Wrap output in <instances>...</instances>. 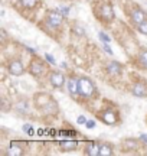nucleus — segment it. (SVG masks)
<instances>
[{
	"instance_id": "obj_22",
	"label": "nucleus",
	"mask_w": 147,
	"mask_h": 156,
	"mask_svg": "<svg viewBox=\"0 0 147 156\" xmlns=\"http://www.w3.org/2000/svg\"><path fill=\"white\" fill-rule=\"evenodd\" d=\"M136 29L140 32L142 35H146L147 36V20H144L143 23H140V25H137L136 26Z\"/></svg>"
},
{
	"instance_id": "obj_1",
	"label": "nucleus",
	"mask_w": 147,
	"mask_h": 156,
	"mask_svg": "<svg viewBox=\"0 0 147 156\" xmlns=\"http://www.w3.org/2000/svg\"><path fill=\"white\" fill-rule=\"evenodd\" d=\"M33 106L36 110H39L43 114H51L55 116L59 113V107L55 98L48 93H36L33 95Z\"/></svg>"
},
{
	"instance_id": "obj_9",
	"label": "nucleus",
	"mask_w": 147,
	"mask_h": 156,
	"mask_svg": "<svg viewBox=\"0 0 147 156\" xmlns=\"http://www.w3.org/2000/svg\"><path fill=\"white\" fill-rule=\"evenodd\" d=\"M46 78H48V83L56 90H62L65 87L67 81H68L67 77L63 75V73L58 71V69H49L48 74H46Z\"/></svg>"
},
{
	"instance_id": "obj_25",
	"label": "nucleus",
	"mask_w": 147,
	"mask_h": 156,
	"mask_svg": "<svg viewBox=\"0 0 147 156\" xmlns=\"http://www.w3.org/2000/svg\"><path fill=\"white\" fill-rule=\"evenodd\" d=\"M102 49L105 51V52H108L110 55H113V51L110 49V46H108V44H107V42H105V44H102Z\"/></svg>"
},
{
	"instance_id": "obj_3",
	"label": "nucleus",
	"mask_w": 147,
	"mask_h": 156,
	"mask_svg": "<svg viewBox=\"0 0 147 156\" xmlns=\"http://www.w3.org/2000/svg\"><path fill=\"white\" fill-rule=\"evenodd\" d=\"M94 15L101 23H111L115 20V12L110 2H98L94 6Z\"/></svg>"
},
{
	"instance_id": "obj_18",
	"label": "nucleus",
	"mask_w": 147,
	"mask_h": 156,
	"mask_svg": "<svg viewBox=\"0 0 147 156\" xmlns=\"http://www.w3.org/2000/svg\"><path fill=\"white\" fill-rule=\"evenodd\" d=\"M59 147L62 152H72L78 147V142L77 140H62V142H59Z\"/></svg>"
},
{
	"instance_id": "obj_24",
	"label": "nucleus",
	"mask_w": 147,
	"mask_h": 156,
	"mask_svg": "<svg viewBox=\"0 0 147 156\" xmlns=\"http://www.w3.org/2000/svg\"><path fill=\"white\" fill-rule=\"evenodd\" d=\"M85 126H87L88 129H94V127H95V122H94V120H87Z\"/></svg>"
},
{
	"instance_id": "obj_13",
	"label": "nucleus",
	"mask_w": 147,
	"mask_h": 156,
	"mask_svg": "<svg viewBox=\"0 0 147 156\" xmlns=\"http://www.w3.org/2000/svg\"><path fill=\"white\" fill-rule=\"evenodd\" d=\"M121 147H123V152H136L140 149V143L134 137H128V139H123Z\"/></svg>"
},
{
	"instance_id": "obj_4",
	"label": "nucleus",
	"mask_w": 147,
	"mask_h": 156,
	"mask_svg": "<svg viewBox=\"0 0 147 156\" xmlns=\"http://www.w3.org/2000/svg\"><path fill=\"white\" fill-rule=\"evenodd\" d=\"M65 22V16L62 15L61 9H51V10L46 12L45 17H43V23L46 25V28L49 30L58 32L61 30Z\"/></svg>"
},
{
	"instance_id": "obj_7",
	"label": "nucleus",
	"mask_w": 147,
	"mask_h": 156,
	"mask_svg": "<svg viewBox=\"0 0 147 156\" xmlns=\"http://www.w3.org/2000/svg\"><path fill=\"white\" fill-rule=\"evenodd\" d=\"M125 15L128 17L130 23L134 25V26H137V25L143 23L144 20H147V12L143 10L142 7L137 5H131L128 7L125 6Z\"/></svg>"
},
{
	"instance_id": "obj_28",
	"label": "nucleus",
	"mask_w": 147,
	"mask_h": 156,
	"mask_svg": "<svg viewBox=\"0 0 147 156\" xmlns=\"http://www.w3.org/2000/svg\"><path fill=\"white\" fill-rule=\"evenodd\" d=\"M140 140H143V142L147 143V134H142V136H140Z\"/></svg>"
},
{
	"instance_id": "obj_15",
	"label": "nucleus",
	"mask_w": 147,
	"mask_h": 156,
	"mask_svg": "<svg viewBox=\"0 0 147 156\" xmlns=\"http://www.w3.org/2000/svg\"><path fill=\"white\" fill-rule=\"evenodd\" d=\"M136 62L142 69L147 71V48H140V49L137 51Z\"/></svg>"
},
{
	"instance_id": "obj_23",
	"label": "nucleus",
	"mask_w": 147,
	"mask_h": 156,
	"mask_svg": "<svg viewBox=\"0 0 147 156\" xmlns=\"http://www.w3.org/2000/svg\"><path fill=\"white\" fill-rule=\"evenodd\" d=\"M100 39H101L102 42H110V41H111V39H110V36H107V35L104 34V32H100Z\"/></svg>"
},
{
	"instance_id": "obj_27",
	"label": "nucleus",
	"mask_w": 147,
	"mask_h": 156,
	"mask_svg": "<svg viewBox=\"0 0 147 156\" xmlns=\"http://www.w3.org/2000/svg\"><path fill=\"white\" fill-rule=\"evenodd\" d=\"M45 58H46V61H49V62H51V64H55V59H53V58H52V56L49 55V54H46V56H45Z\"/></svg>"
},
{
	"instance_id": "obj_17",
	"label": "nucleus",
	"mask_w": 147,
	"mask_h": 156,
	"mask_svg": "<svg viewBox=\"0 0 147 156\" xmlns=\"http://www.w3.org/2000/svg\"><path fill=\"white\" fill-rule=\"evenodd\" d=\"M67 88H68V93L71 97L77 98L78 95V85H77V77H69L68 81H67Z\"/></svg>"
},
{
	"instance_id": "obj_5",
	"label": "nucleus",
	"mask_w": 147,
	"mask_h": 156,
	"mask_svg": "<svg viewBox=\"0 0 147 156\" xmlns=\"http://www.w3.org/2000/svg\"><path fill=\"white\" fill-rule=\"evenodd\" d=\"M98 119L107 126H117L120 123V112L113 106H107L98 112Z\"/></svg>"
},
{
	"instance_id": "obj_21",
	"label": "nucleus",
	"mask_w": 147,
	"mask_h": 156,
	"mask_svg": "<svg viewBox=\"0 0 147 156\" xmlns=\"http://www.w3.org/2000/svg\"><path fill=\"white\" fill-rule=\"evenodd\" d=\"M72 34L75 35V36L84 38V36H85V29H84V26H81L79 23H75V25H72Z\"/></svg>"
},
{
	"instance_id": "obj_12",
	"label": "nucleus",
	"mask_w": 147,
	"mask_h": 156,
	"mask_svg": "<svg viewBox=\"0 0 147 156\" xmlns=\"http://www.w3.org/2000/svg\"><path fill=\"white\" fill-rule=\"evenodd\" d=\"M25 145L20 143V142H12L10 146L7 147V151H6V155L7 156H22L25 155Z\"/></svg>"
},
{
	"instance_id": "obj_26",
	"label": "nucleus",
	"mask_w": 147,
	"mask_h": 156,
	"mask_svg": "<svg viewBox=\"0 0 147 156\" xmlns=\"http://www.w3.org/2000/svg\"><path fill=\"white\" fill-rule=\"evenodd\" d=\"M77 122H78V124H85V123H87V119H85L84 116H79L78 119H77Z\"/></svg>"
},
{
	"instance_id": "obj_10",
	"label": "nucleus",
	"mask_w": 147,
	"mask_h": 156,
	"mask_svg": "<svg viewBox=\"0 0 147 156\" xmlns=\"http://www.w3.org/2000/svg\"><path fill=\"white\" fill-rule=\"evenodd\" d=\"M130 93L137 98H147V81L136 80L130 85Z\"/></svg>"
},
{
	"instance_id": "obj_2",
	"label": "nucleus",
	"mask_w": 147,
	"mask_h": 156,
	"mask_svg": "<svg viewBox=\"0 0 147 156\" xmlns=\"http://www.w3.org/2000/svg\"><path fill=\"white\" fill-rule=\"evenodd\" d=\"M77 85H78L79 98L91 101V100H95L98 97V87H97V84L90 77H85V75L77 77Z\"/></svg>"
},
{
	"instance_id": "obj_20",
	"label": "nucleus",
	"mask_w": 147,
	"mask_h": 156,
	"mask_svg": "<svg viewBox=\"0 0 147 156\" xmlns=\"http://www.w3.org/2000/svg\"><path fill=\"white\" fill-rule=\"evenodd\" d=\"M19 3L22 5V7L28 9V10H33L38 7L39 5V0H19Z\"/></svg>"
},
{
	"instance_id": "obj_16",
	"label": "nucleus",
	"mask_w": 147,
	"mask_h": 156,
	"mask_svg": "<svg viewBox=\"0 0 147 156\" xmlns=\"http://www.w3.org/2000/svg\"><path fill=\"white\" fill-rule=\"evenodd\" d=\"M114 145L110 142H100V155L98 156H113Z\"/></svg>"
},
{
	"instance_id": "obj_19",
	"label": "nucleus",
	"mask_w": 147,
	"mask_h": 156,
	"mask_svg": "<svg viewBox=\"0 0 147 156\" xmlns=\"http://www.w3.org/2000/svg\"><path fill=\"white\" fill-rule=\"evenodd\" d=\"M15 110H16L17 113H28V110H29L28 98H20L19 101H16V104H15Z\"/></svg>"
},
{
	"instance_id": "obj_6",
	"label": "nucleus",
	"mask_w": 147,
	"mask_h": 156,
	"mask_svg": "<svg viewBox=\"0 0 147 156\" xmlns=\"http://www.w3.org/2000/svg\"><path fill=\"white\" fill-rule=\"evenodd\" d=\"M48 64H46L42 58H39L38 55L32 56V59H30V62H29L28 65V73L32 75V77L35 78H40L43 77L45 74H48Z\"/></svg>"
},
{
	"instance_id": "obj_8",
	"label": "nucleus",
	"mask_w": 147,
	"mask_h": 156,
	"mask_svg": "<svg viewBox=\"0 0 147 156\" xmlns=\"http://www.w3.org/2000/svg\"><path fill=\"white\" fill-rule=\"evenodd\" d=\"M6 69H7V73L13 75V77H20L23 74L26 73V67H25V64L20 58H17V56H12L7 59L6 62Z\"/></svg>"
},
{
	"instance_id": "obj_11",
	"label": "nucleus",
	"mask_w": 147,
	"mask_h": 156,
	"mask_svg": "<svg viewBox=\"0 0 147 156\" xmlns=\"http://www.w3.org/2000/svg\"><path fill=\"white\" fill-rule=\"evenodd\" d=\"M123 64L118 61H108L104 64V71H105V74H107L108 77L111 78H117L120 77L121 74H123Z\"/></svg>"
},
{
	"instance_id": "obj_14",
	"label": "nucleus",
	"mask_w": 147,
	"mask_h": 156,
	"mask_svg": "<svg viewBox=\"0 0 147 156\" xmlns=\"http://www.w3.org/2000/svg\"><path fill=\"white\" fill-rule=\"evenodd\" d=\"M84 153L87 156H98L100 155V142H88L87 145L84 146Z\"/></svg>"
}]
</instances>
